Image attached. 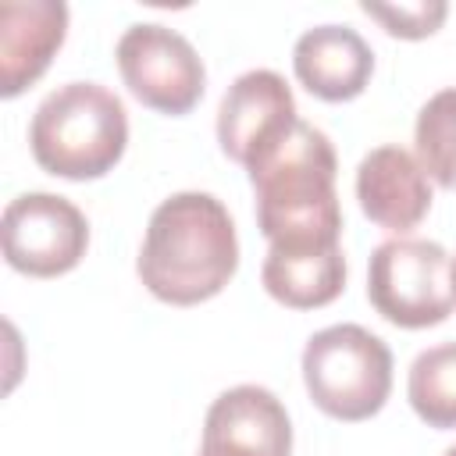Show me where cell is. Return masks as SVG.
Listing matches in <instances>:
<instances>
[{"label": "cell", "instance_id": "30bf717a", "mask_svg": "<svg viewBox=\"0 0 456 456\" xmlns=\"http://www.w3.org/2000/svg\"><path fill=\"white\" fill-rule=\"evenodd\" d=\"M68 36V4L4 0L0 4V96L14 100L43 78Z\"/></svg>", "mask_w": 456, "mask_h": 456}, {"label": "cell", "instance_id": "5b68a950", "mask_svg": "<svg viewBox=\"0 0 456 456\" xmlns=\"http://www.w3.org/2000/svg\"><path fill=\"white\" fill-rule=\"evenodd\" d=\"M367 299L395 328H435L456 310V274L445 246L395 235L370 253Z\"/></svg>", "mask_w": 456, "mask_h": 456}, {"label": "cell", "instance_id": "8fae6325", "mask_svg": "<svg viewBox=\"0 0 456 456\" xmlns=\"http://www.w3.org/2000/svg\"><path fill=\"white\" fill-rule=\"evenodd\" d=\"M356 200L374 224L403 235L428 217L431 178L410 150L392 142L374 146L356 167Z\"/></svg>", "mask_w": 456, "mask_h": 456}, {"label": "cell", "instance_id": "8992f818", "mask_svg": "<svg viewBox=\"0 0 456 456\" xmlns=\"http://www.w3.org/2000/svg\"><path fill=\"white\" fill-rule=\"evenodd\" d=\"M114 61L128 93L157 114L182 118L203 100L207 68L196 46L167 25H128L114 46Z\"/></svg>", "mask_w": 456, "mask_h": 456}, {"label": "cell", "instance_id": "9c48e42d", "mask_svg": "<svg viewBox=\"0 0 456 456\" xmlns=\"http://www.w3.org/2000/svg\"><path fill=\"white\" fill-rule=\"evenodd\" d=\"M200 456H292V420L264 385L221 392L203 420Z\"/></svg>", "mask_w": 456, "mask_h": 456}, {"label": "cell", "instance_id": "3957f363", "mask_svg": "<svg viewBox=\"0 0 456 456\" xmlns=\"http://www.w3.org/2000/svg\"><path fill=\"white\" fill-rule=\"evenodd\" d=\"M28 146L36 164L53 178H103L128 146L125 103L100 82H64L36 107Z\"/></svg>", "mask_w": 456, "mask_h": 456}, {"label": "cell", "instance_id": "ba28073f", "mask_svg": "<svg viewBox=\"0 0 456 456\" xmlns=\"http://www.w3.org/2000/svg\"><path fill=\"white\" fill-rule=\"evenodd\" d=\"M299 121L296 96L289 82L271 68H253L239 75L217 107V142L221 153L242 167L253 164L278 135Z\"/></svg>", "mask_w": 456, "mask_h": 456}, {"label": "cell", "instance_id": "e0dca14e", "mask_svg": "<svg viewBox=\"0 0 456 456\" xmlns=\"http://www.w3.org/2000/svg\"><path fill=\"white\" fill-rule=\"evenodd\" d=\"M442 456H456V445H449V449H445V452H442Z\"/></svg>", "mask_w": 456, "mask_h": 456}, {"label": "cell", "instance_id": "4fadbf2b", "mask_svg": "<svg viewBox=\"0 0 456 456\" xmlns=\"http://www.w3.org/2000/svg\"><path fill=\"white\" fill-rule=\"evenodd\" d=\"M260 281L271 299L289 310H317L346 289V253L338 242L321 246H267Z\"/></svg>", "mask_w": 456, "mask_h": 456}, {"label": "cell", "instance_id": "6da1fadb", "mask_svg": "<svg viewBox=\"0 0 456 456\" xmlns=\"http://www.w3.org/2000/svg\"><path fill=\"white\" fill-rule=\"evenodd\" d=\"M239 271V235L228 207L210 192L167 196L146 224L135 274L171 306L214 299Z\"/></svg>", "mask_w": 456, "mask_h": 456}, {"label": "cell", "instance_id": "5bb4252c", "mask_svg": "<svg viewBox=\"0 0 456 456\" xmlns=\"http://www.w3.org/2000/svg\"><path fill=\"white\" fill-rule=\"evenodd\" d=\"M406 395L428 428H456V342H438L410 363Z\"/></svg>", "mask_w": 456, "mask_h": 456}, {"label": "cell", "instance_id": "277c9868", "mask_svg": "<svg viewBox=\"0 0 456 456\" xmlns=\"http://www.w3.org/2000/svg\"><path fill=\"white\" fill-rule=\"evenodd\" d=\"M310 403L346 424L381 413L392 392V349L363 324H331L303 346Z\"/></svg>", "mask_w": 456, "mask_h": 456}, {"label": "cell", "instance_id": "52a82bcc", "mask_svg": "<svg viewBox=\"0 0 456 456\" xmlns=\"http://www.w3.org/2000/svg\"><path fill=\"white\" fill-rule=\"evenodd\" d=\"M4 256L18 274L57 278L82 264L89 249L86 214L57 192H21L4 207Z\"/></svg>", "mask_w": 456, "mask_h": 456}, {"label": "cell", "instance_id": "9a60e30c", "mask_svg": "<svg viewBox=\"0 0 456 456\" xmlns=\"http://www.w3.org/2000/svg\"><path fill=\"white\" fill-rule=\"evenodd\" d=\"M413 146L424 175L438 189L456 192V86L438 89L417 110Z\"/></svg>", "mask_w": 456, "mask_h": 456}, {"label": "cell", "instance_id": "7c38bea8", "mask_svg": "<svg viewBox=\"0 0 456 456\" xmlns=\"http://www.w3.org/2000/svg\"><path fill=\"white\" fill-rule=\"evenodd\" d=\"M292 71L310 96L324 103H349L374 75V50L349 25H317L296 39Z\"/></svg>", "mask_w": 456, "mask_h": 456}, {"label": "cell", "instance_id": "ac0fdd59", "mask_svg": "<svg viewBox=\"0 0 456 456\" xmlns=\"http://www.w3.org/2000/svg\"><path fill=\"white\" fill-rule=\"evenodd\" d=\"M452 274H456V256H452Z\"/></svg>", "mask_w": 456, "mask_h": 456}, {"label": "cell", "instance_id": "2e32d148", "mask_svg": "<svg viewBox=\"0 0 456 456\" xmlns=\"http://www.w3.org/2000/svg\"><path fill=\"white\" fill-rule=\"evenodd\" d=\"M360 11L367 18H374L395 39H428L442 28L449 4H442V0H417V4H370V0H363Z\"/></svg>", "mask_w": 456, "mask_h": 456}, {"label": "cell", "instance_id": "7a4b0ae2", "mask_svg": "<svg viewBox=\"0 0 456 456\" xmlns=\"http://www.w3.org/2000/svg\"><path fill=\"white\" fill-rule=\"evenodd\" d=\"M338 157L310 121H296L246 167L256 192V224L271 246L338 242L342 207L335 192Z\"/></svg>", "mask_w": 456, "mask_h": 456}]
</instances>
